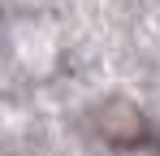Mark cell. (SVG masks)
Masks as SVG:
<instances>
[{"label":"cell","mask_w":160,"mask_h":156,"mask_svg":"<svg viewBox=\"0 0 160 156\" xmlns=\"http://www.w3.org/2000/svg\"><path fill=\"white\" fill-rule=\"evenodd\" d=\"M91 126L100 130V139L112 143V148H134V143L147 139V117L126 100H108L104 108H95Z\"/></svg>","instance_id":"obj_1"}]
</instances>
